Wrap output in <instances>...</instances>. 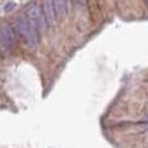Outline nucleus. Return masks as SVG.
Instances as JSON below:
<instances>
[{
  "label": "nucleus",
  "mask_w": 148,
  "mask_h": 148,
  "mask_svg": "<svg viewBox=\"0 0 148 148\" xmlns=\"http://www.w3.org/2000/svg\"><path fill=\"white\" fill-rule=\"evenodd\" d=\"M14 27L16 30L18 31V34L22 35V38L26 40V43L30 47L35 48L39 43V38L38 34H36V30L34 29V26L29 22V20L23 16H18L14 21Z\"/></svg>",
  "instance_id": "obj_1"
},
{
  "label": "nucleus",
  "mask_w": 148,
  "mask_h": 148,
  "mask_svg": "<svg viewBox=\"0 0 148 148\" xmlns=\"http://www.w3.org/2000/svg\"><path fill=\"white\" fill-rule=\"evenodd\" d=\"M27 17L30 20V23L36 30L44 31L48 27V23H47L46 16H44V12H43V7L39 3L30 4V7L27 9Z\"/></svg>",
  "instance_id": "obj_2"
},
{
  "label": "nucleus",
  "mask_w": 148,
  "mask_h": 148,
  "mask_svg": "<svg viewBox=\"0 0 148 148\" xmlns=\"http://www.w3.org/2000/svg\"><path fill=\"white\" fill-rule=\"evenodd\" d=\"M0 34H1V46H3V48L10 49L12 46L14 44V35H13L12 27H10L9 25H7V23H1Z\"/></svg>",
  "instance_id": "obj_3"
},
{
  "label": "nucleus",
  "mask_w": 148,
  "mask_h": 148,
  "mask_svg": "<svg viewBox=\"0 0 148 148\" xmlns=\"http://www.w3.org/2000/svg\"><path fill=\"white\" fill-rule=\"evenodd\" d=\"M43 7V12L46 16V20L48 25H53L56 21V13H55V8H53V1H43L42 3Z\"/></svg>",
  "instance_id": "obj_4"
},
{
  "label": "nucleus",
  "mask_w": 148,
  "mask_h": 148,
  "mask_svg": "<svg viewBox=\"0 0 148 148\" xmlns=\"http://www.w3.org/2000/svg\"><path fill=\"white\" fill-rule=\"evenodd\" d=\"M69 1H53V8H55V13L56 17H62L68 13L69 10Z\"/></svg>",
  "instance_id": "obj_5"
},
{
  "label": "nucleus",
  "mask_w": 148,
  "mask_h": 148,
  "mask_svg": "<svg viewBox=\"0 0 148 148\" xmlns=\"http://www.w3.org/2000/svg\"><path fill=\"white\" fill-rule=\"evenodd\" d=\"M17 1H1L0 7H1V14H5L8 12H12L13 8L17 7Z\"/></svg>",
  "instance_id": "obj_6"
},
{
  "label": "nucleus",
  "mask_w": 148,
  "mask_h": 148,
  "mask_svg": "<svg viewBox=\"0 0 148 148\" xmlns=\"http://www.w3.org/2000/svg\"><path fill=\"white\" fill-rule=\"evenodd\" d=\"M143 121H146V122H148V113H147V114H144V117H143Z\"/></svg>",
  "instance_id": "obj_7"
}]
</instances>
